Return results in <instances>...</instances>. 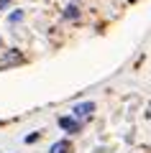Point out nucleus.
Segmentation results:
<instances>
[{
    "instance_id": "f257e3e1",
    "label": "nucleus",
    "mask_w": 151,
    "mask_h": 153,
    "mask_svg": "<svg viewBox=\"0 0 151 153\" xmlns=\"http://www.w3.org/2000/svg\"><path fill=\"white\" fill-rule=\"evenodd\" d=\"M16 64H23V56L18 54L16 49H13L11 54H5L3 59H0V69H5V66H16Z\"/></svg>"
},
{
    "instance_id": "0eeeda50",
    "label": "nucleus",
    "mask_w": 151,
    "mask_h": 153,
    "mask_svg": "<svg viewBox=\"0 0 151 153\" xmlns=\"http://www.w3.org/2000/svg\"><path fill=\"white\" fill-rule=\"evenodd\" d=\"M8 3H11V0H0V8H8Z\"/></svg>"
},
{
    "instance_id": "39448f33",
    "label": "nucleus",
    "mask_w": 151,
    "mask_h": 153,
    "mask_svg": "<svg viewBox=\"0 0 151 153\" xmlns=\"http://www.w3.org/2000/svg\"><path fill=\"white\" fill-rule=\"evenodd\" d=\"M77 16H80V10H77L74 5H67L64 8V18H77Z\"/></svg>"
},
{
    "instance_id": "f03ea898",
    "label": "nucleus",
    "mask_w": 151,
    "mask_h": 153,
    "mask_svg": "<svg viewBox=\"0 0 151 153\" xmlns=\"http://www.w3.org/2000/svg\"><path fill=\"white\" fill-rule=\"evenodd\" d=\"M92 110H95V105H92V102H82V105H77L72 112H74L80 120H85V117H90V115H92Z\"/></svg>"
},
{
    "instance_id": "423d86ee",
    "label": "nucleus",
    "mask_w": 151,
    "mask_h": 153,
    "mask_svg": "<svg viewBox=\"0 0 151 153\" xmlns=\"http://www.w3.org/2000/svg\"><path fill=\"white\" fill-rule=\"evenodd\" d=\"M21 18H23V13H21V10L11 13V23H18V21H21Z\"/></svg>"
},
{
    "instance_id": "20e7f679",
    "label": "nucleus",
    "mask_w": 151,
    "mask_h": 153,
    "mask_svg": "<svg viewBox=\"0 0 151 153\" xmlns=\"http://www.w3.org/2000/svg\"><path fill=\"white\" fill-rule=\"evenodd\" d=\"M51 153H69V143H67V140H59L54 148H51Z\"/></svg>"
},
{
    "instance_id": "7ed1b4c3",
    "label": "nucleus",
    "mask_w": 151,
    "mask_h": 153,
    "mask_svg": "<svg viewBox=\"0 0 151 153\" xmlns=\"http://www.w3.org/2000/svg\"><path fill=\"white\" fill-rule=\"evenodd\" d=\"M59 128L67 130V133H77V130H80V123L72 120V117H59Z\"/></svg>"
}]
</instances>
